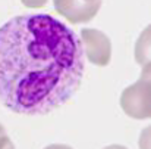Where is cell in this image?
Returning a JSON list of instances; mask_svg holds the SVG:
<instances>
[{
  "label": "cell",
  "mask_w": 151,
  "mask_h": 149,
  "mask_svg": "<svg viewBox=\"0 0 151 149\" xmlns=\"http://www.w3.org/2000/svg\"><path fill=\"white\" fill-rule=\"evenodd\" d=\"M101 6V0H54V9L72 24L91 21Z\"/></svg>",
  "instance_id": "cell-4"
},
{
  "label": "cell",
  "mask_w": 151,
  "mask_h": 149,
  "mask_svg": "<svg viewBox=\"0 0 151 149\" xmlns=\"http://www.w3.org/2000/svg\"><path fill=\"white\" fill-rule=\"evenodd\" d=\"M120 106L131 118H151V64L144 65L138 81L122 92Z\"/></svg>",
  "instance_id": "cell-2"
},
{
  "label": "cell",
  "mask_w": 151,
  "mask_h": 149,
  "mask_svg": "<svg viewBox=\"0 0 151 149\" xmlns=\"http://www.w3.org/2000/svg\"><path fill=\"white\" fill-rule=\"evenodd\" d=\"M0 149H15L12 140L9 139L7 133H6V129L0 124Z\"/></svg>",
  "instance_id": "cell-7"
},
{
  "label": "cell",
  "mask_w": 151,
  "mask_h": 149,
  "mask_svg": "<svg viewBox=\"0 0 151 149\" xmlns=\"http://www.w3.org/2000/svg\"><path fill=\"white\" fill-rule=\"evenodd\" d=\"M138 145H139V149H151V126L145 127L141 131Z\"/></svg>",
  "instance_id": "cell-6"
},
{
  "label": "cell",
  "mask_w": 151,
  "mask_h": 149,
  "mask_svg": "<svg viewBox=\"0 0 151 149\" xmlns=\"http://www.w3.org/2000/svg\"><path fill=\"white\" fill-rule=\"evenodd\" d=\"M81 43L84 55L97 66H106L111 58V43L109 37L96 28H84L81 31Z\"/></svg>",
  "instance_id": "cell-3"
},
{
  "label": "cell",
  "mask_w": 151,
  "mask_h": 149,
  "mask_svg": "<svg viewBox=\"0 0 151 149\" xmlns=\"http://www.w3.org/2000/svg\"><path fill=\"white\" fill-rule=\"evenodd\" d=\"M81 37L50 15H21L0 27V102L16 114L43 115L79 89Z\"/></svg>",
  "instance_id": "cell-1"
},
{
  "label": "cell",
  "mask_w": 151,
  "mask_h": 149,
  "mask_svg": "<svg viewBox=\"0 0 151 149\" xmlns=\"http://www.w3.org/2000/svg\"><path fill=\"white\" fill-rule=\"evenodd\" d=\"M27 7H41L47 3V0H21Z\"/></svg>",
  "instance_id": "cell-8"
},
{
  "label": "cell",
  "mask_w": 151,
  "mask_h": 149,
  "mask_svg": "<svg viewBox=\"0 0 151 149\" xmlns=\"http://www.w3.org/2000/svg\"><path fill=\"white\" fill-rule=\"evenodd\" d=\"M44 149H72L70 146H68V145H50V146H47V148H44Z\"/></svg>",
  "instance_id": "cell-9"
},
{
  "label": "cell",
  "mask_w": 151,
  "mask_h": 149,
  "mask_svg": "<svg viewBox=\"0 0 151 149\" xmlns=\"http://www.w3.org/2000/svg\"><path fill=\"white\" fill-rule=\"evenodd\" d=\"M104 149H128V148H125L122 145H110V146H106Z\"/></svg>",
  "instance_id": "cell-10"
},
{
  "label": "cell",
  "mask_w": 151,
  "mask_h": 149,
  "mask_svg": "<svg viewBox=\"0 0 151 149\" xmlns=\"http://www.w3.org/2000/svg\"><path fill=\"white\" fill-rule=\"evenodd\" d=\"M135 61L141 66L151 64V24L142 30L135 43Z\"/></svg>",
  "instance_id": "cell-5"
}]
</instances>
